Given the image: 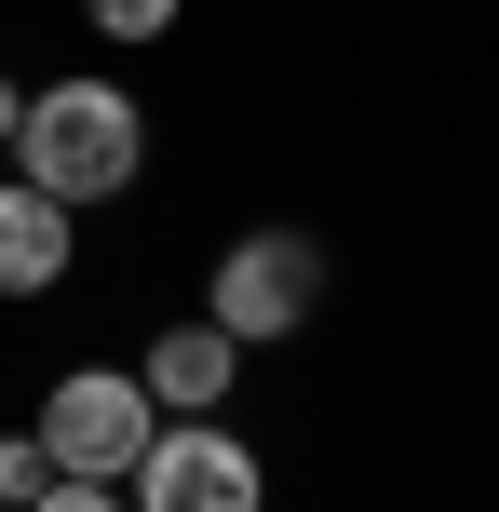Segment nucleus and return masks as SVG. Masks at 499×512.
I'll list each match as a JSON object with an SVG mask.
<instances>
[{
	"label": "nucleus",
	"mask_w": 499,
	"mask_h": 512,
	"mask_svg": "<svg viewBox=\"0 0 499 512\" xmlns=\"http://www.w3.org/2000/svg\"><path fill=\"white\" fill-rule=\"evenodd\" d=\"M14 122H27V81H14V68H0V149H14Z\"/></svg>",
	"instance_id": "10"
},
{
	"label": "nucleus",
	"mask_w": 499,
	"mask_h": 512,
	"mask_svg": "<svg viewBox=\"0 0 499 512\" xmlns=\"http://www.w3.org/2000/svg\"><path fill=\"white\" fill-rule=\"evenodd\" d=\"M0 162H14V176L41 189V203L95 216V203H122V189L149 176V108H135L122 81H41Z\"/></svg>",
	"instance_id": "1"
},
{
	"label": "nucleus",
	"mask_w": 499,
	"mask_h": 512,
	"mask_svg": "<svg viewBox=\"0 0 499 512\" xmlns=\"http://www.w3.org/2000/svg\"><path fill=\"white\" fill-rule=\"evenodd\" d=\"M311 310H324V243L311 230H243L216 256V283H203V324L230 337V351H270V337H297Z\"/></svg>",
	"instance_id": "3"
},
{
	"label": "nucleus",
	"mask_w": 499,
	"mask_h": 512,
	"mask_svg": "<svg viewBox=\"0 0 499 512\" xmlns=\"http://www.w3.org/2000/svg\"><path fill=\"white\" fill-rule=\"evenodd\" d=\"M122 499L135 512H270V472H257V445L230 418H162Z\"/></svg>",
	"instance_id": "4"
},
{
	"label": "nucleus",
	"mask_w": 499,
	"mask_h": 512,
	"mask_svg": "<svg viewBox=\"0 0 499 512\" xmlns=\"http://www.w3.org/2000/svg\"><path fill=\"white\" fill-rule=\"evenodd\" d=\"M230 378H243V351L216 324H162L149 351H135V391H149L162 418H203V405H230Z\"/></svg>",
	"instance_id": "6"
},
{
	"label": "nucleus",
	"mask_w": 499,
	"mask_h": 512,
	"mask_svg": "<svg viewBox=\"0 0 499 512\" xmlns=\"http://www.w3.org/2000/svg\"><path fill=\"white\" fill-rule=\"evenodd\" d=\"M68 256H81V216L41 203V189L0 162V297H54V283H68Z\"/></svg>",
	"instance_id": "5"
},
{
	"label": "nucleus",
	"mask_w": 499,
	"mask_h": 512,
	"mask_svg": "<svg viewBox=\"0 0 499 512\" xmlns=\"http://www.w3.org/2000/svg\"><path fill=\"white\" fill-rule=\"evenodd\" d=\"M149 432H162V405L135 391V364H68V378L41 391V418H27V445H41L54 472H81V486H135Z\"/></svg>",
	"instance_id": "2"
},
{
	"label": "nucleus",
	"mask_w": 499,
	"mask_h": 512,
	"mask_svg": "<svg viewBox=\"0 0 499 512\" xmlns=\"http://www.w3.org/2000/svg\"><path fill=\"white\" fill-rule=\"evenodd\" d=\"M176 14H189V0H81V27H95V41H162Z\"/></svg>",
	"instance_id": "7"
},
{
	"label": "nucleus",
	"mask_w": 499,
	"mask_h": 512,
	"mask_svg": "<svg viewBox=\"0 0 499 512\" xmlns=\"http://www.w3.org/2000/svg\"><path fill=\"white\" fill-rule=\"evenodd\" d=\"M27 512H135V499H122V486H81V472H54V486L27 499Z\"/></svg>",
	"instance_id": "9"
},
{
	"label": "nucleus",
	"mask_w": 499,
	"mask_h": 512,
	"mask_svg": "<svg viewBox=\"0 0 499 512\" xmlns=\"http://www.w3.org/2000/svg\"><path fill=\"white\" fill-rule=\"evenodd\" d=\"M41 486H54V459H41V445H27V432H0V512H27Z\"/></svg>",
	"instance_id": "8"
}]
</instances>
